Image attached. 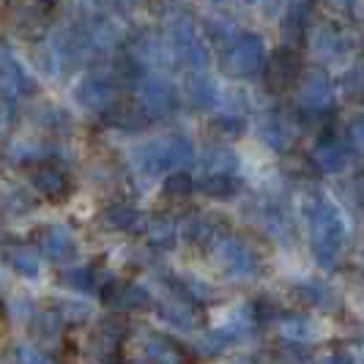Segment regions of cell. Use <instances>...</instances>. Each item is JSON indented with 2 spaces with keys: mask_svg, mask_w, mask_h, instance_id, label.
<instances>
[{
  "mask_svg": "<svg viewBox=\"0 0 364 364\" xmlns=\"http://www.w3.org/2000/svg\"><path fill=\"white\" fill-rule=\"evenodd\" d=\"M304 217H307V225H310L312 255L323 269H331L343 255L348 236L343 211L337 208V203H331L328 198L312 195V198L304 200Z\"/></svg>",
  "mask_w": 364,
  "mask_h": 364,
  "instance_id": "6da1fadb",
  "label": "cell"
},
{
  "mask_svg": "<svg viewBox=\"0 0 364 364\" xmlns=\"http://www.w3.org/2000/svg\"><path fill=\"white\" fill-rule=\"evenodd\" d=\"M222 66L230 77H255L266 66V47L255 33L236 36L222 55Z\"/></svg>",
  "mask_w": 364,
  "mask_h": 364,
  "instance_id": "7a4b0ae2",
  "label": "cell"
},
{
  "mask_svg": "<svg viewBox=\"0 0 364 364\" xmlns=\"http://www.w3.org/2000/svg\"><path fill=\"white\" fill-rule=\"evenodd\" d=\"M310 44L312 53L318 55L321 60H328V63L346 58L353 50V41L348 36V31H343L340 25H331V22H321V25L312 28Z\"/></svg>",
  "mask_w": 364,
  "mask_h": 364,
  "instance_id": "3957f363",
  "label": "cell"
},
{
  "mask_svg": "<svg viewBox=\"0 0 364 364\" xmlns=\"http://www.w3.org/2000/svg\"><path fill=\"white\" fill-rule=\"evenodd\" d=\"M296 102L307 112H318L331 102V80L323 69H307L296 82Z\"/></svg>",
  "mask_w": 364,
  "mask_h": 364,
  "instance_id": "277c9868",
  "label": "cell"
},
{
  "mask_svg": "<svg viewBox=\"0 0 364 364\" xmlns=\"http://www.w3.org/2000/svg\"><path fill=\"white\" fill-rule=\"evenodd\" d=\"M137 105H140V112L148 118L167 115L176 107V91L159 77H143L137 85Z\"/></svg>",
  "mask_w": 364,
  "mask_h": 364,
  "instance_id": "5b68a950",
  "label": "cell"
},
{
  "mask_svg": "<svg viewBox=\"0 0 364 364\" xmlns=\"http://www.w3.org/2000/svg\"><path fill=\"white\" fill-rule=\"evenodd\" d=\"M353 148L348 146L346 140H323L312 148V162L318 170L323 173H340L350 164Z\"/></svg>",
  "mask_w": 364,
  "mask_h": 364,
  "instance_id": "8992f818",
  "label": "cell"
},
{
  "mask_svg": "<svg viewBox=\"0 0 364 364\" xmlns=\"http://www.w3.org/2000/svg\"><path fill=\"white\" fill-rule=\"evenodd\" d=\"M77 96H80V102L88 109H99V112L115 105V91H112L109 80H105V77H88L77 88Z\"/></svg>",
  "mask_w": 364,
  "mask_h": 364,
  "instance_id": "52a82bcc",
  "label": "cell"
},
{
  "mask_svg": "<svg viewBox=\"0 0 364 364\" xmlns=\"http://www.w3.org/2000/svg\"><path fill=\"white\" fill-rule=\"evenodd\" d=\"M28 88H31V80L19 69V63L6 50H0V93L3 96H19Z\"/></svg>",
  "mask_w": 364,
  "mask_h": 364,
  "instance_id": "ba28073f",
  "label": "cell"
},
{
  "mask_svg": "<svg viewBox=\"0 0 364 364\" xmlns=\"http://www.w3.org/2000/svg\"><path fill=\"white\" fill-rule=\"evenodd\" d=\"M257 134L263 137V143H269L277 151L291 146V127L285 124V118L279 112H266L257 121Z\"/></svg>",
  "mask_w": 364,
  "mask_h": 364,
  "instance_id": "9c48e42d",
  "label": "cell"
},
{
  "mask_svg": "<svg viewBox=\"0 0 364 364\" xmlns=\"http://www.w3.org/2000/svg\"><path fill=\"white\" fill-rule=\"evenodd\" d=\"M269 80H272V88H288L293 85L301 74H299V60H296V55L288 53V50H279V53H274L272 63H269Z\"/></svg>",
  "mask_w": 364,
  "mask_h": 364,
  "instance_id": "30bf717a",
  "label": "cell"
},
{
  "mask_svg": "<svg viewBox=\"0 0 364 364\" xmlns=\"http://www.w3.org/2000/svg\"><path fill=\"white\" fill-rule=\"evenodd\" d=\"M186 96H189V102H192L195 107H200V109L214 107V105L219 102L217 85H214V80H208L205 74H195V77L189 80V85H186Z\"/></svg>",
  "mask_w": 364,
  "mask_h": 364,
  "instance_id": "8fae6325",
  "label": "cell"
},
{
  "mask_svg": "<svg viewBox=\"0 0 364 364\" xmlns=\"http://www.w3.org/2000/svg\"><path fill=\"white\" fill-rule=\"evenodd\" d=\"M301 296L310 301L312 307H318V310H331L334 304H337V299H334V291L323 285V282H307L304 288H301Z\"/></svg>",
  "mask_w": 364,
  "mask_h": 364,
  "instance_id": "7c38bea8",
  "label": "cell"
},
{
  "mask_svg": "<svg viewBox=\"0 0 364 364\" xmlns=\"http://www.w3.org/2000/svg\"><path fill=\"white\" fill-rule=\"evenodd\" d=\"M222 255L228 260V266H233L238 272H250V269H252V255H250V250L236 244V241L222 244Z\"/></svg>",
  "mask_w": 364,
  "mask_h": 364,
  "instance_id": "4fadbf2b",
  "label": "cell"
},
{
  "mask_svg": "<svg viewBox=\"0 0 364 364\" xmlns=\"http://www.w3.org/2000/svg\"><path fill=\"white\" fill-rule=\"evenodd\" d=\"M282 334L288 340H293V343H304L310 334H315V326H312L310 321H304V318H288L282 323Z\"/></svg>",
  "mask_w": 364,
  "mask_h": 364,
  "instance_id": "5bb4252c",
  "label": "cell"
},
{
  "mask_svg": "<svg viewBox=\"0 0 364 364\" xmlns=\"http://www.w3.org/2000/svg\"><path fill=\"white\" fill-rule=\"evenodd\" d=\"M346 143L350 148H364V112H356L346 129Z\"/></svg>",
  "mask_w": 364,
  "mask_h": 364,
  "instance_id": "9a60e30c",
  "label": "cell"
},
{
  "mask_svg": "<svg viewBox=\"0 0 364 364\" xmlns=\"http://www.w3.org/2000/svg\"><path fill=\"white\" fill-rule=\"evenodd\" d=\"M208 167L225 176L228 170H233V167H236V156H233L230 151H225V148H217V151L211 154V162H208Z\"/></svg>",
  "mask_w": 364,
  "mask_h": 364,
  "instance_id": "2e32d148",
  "label": "cell"
},
{
  "mask_svg": "<svg viewBox=\"0 0 364 364\" xmlns=\"http://www.w3.org/2000/svg\"><path fill=\"white\" fill-rule=\"evenodd\" d=\"M260 3H263V9H266L269 17H272V14H279L282 6H285V0H260Z\"/></svg>",
  "mask_w": 364,
  "mask_h": 364,
  "instance_id": "e0dca14e",
  "label": "cell"
},
{
  "mask_svg": "<svg viewBox=\"0 0 364 364\" xmlns=\"http://www.w3.org/2000/svg\"><path fill=\"white\" fill-rule=\"evenodd\" d=\"M326 364H353V362H350V356H348V353H334V356H328Z\"/></svg>",
  "mask_w": 364,
  "mask_h": 364,
  "instance_id": "ac0fdd59",
  "label": "cell"
}]
</instances>
